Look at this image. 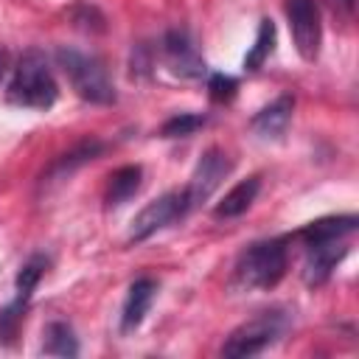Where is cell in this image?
<instances>
[{"instance_id":"21","label":"cell","mask_w":359,"mask_h":359,"mask_svg":"<svg viewBox=\"0 0 359 359\" xmlns=\"http://www.w3.org/2000/svg\"><path fill=\"white\" fill-rule=\"evenodd\" d=\"M3 70H6V59H3V53H0V79H3Z\"/></svg>"},{"instance_id":"10","label":"cell","mask_w":359,"mask_h":359,"mask_svg":"<svg viewBox=\"0 0 359 359\" xmlns=\"http://www.w3.org/2000/svg\"><path fill=\"white\" fill-rule=\"evenodd\" d=\"M154 294H157V283L151 278L132 280V286L126 292V300H123V311H121V331L123 334L135 331L143 323V317L149 314V309L154 303Z\"/></svg>"},{"instance_id":"13","label":"cell","mask_w":359,"mask_h":359,"mask_svg":"<svg viewBox=\"0 0 359 359\" xmlns=\"http://www.w3.org/2000/svg\"><path fill=\"white\" fill-rule=\"evenodd\" d=\"M258 191H261V180H258V177H247V180L236 182V185L224 194V199L216 205L213 216H216V219H236V216L247 213V208L255 202Z\"/></svg>"},{"instance_id":"8","label":"cell","mask_w":359,"mask_h":359,"mask_svg":"<svg viewBox=\"0 0 359 359\" xmlns=\"http://www.w3.org/2000/svg\"><path fill=\"white\" fill-rule=\"evenodd\" d=\"M185 202H182V191H168L163 196H157L154 202H149L146 208H140V213H135L132 224H129V241H146L149 236H154L157 230H163L165 224L182 219Z\"/></svg>"},{"instance_id":"16","label":"cell","mask_w":359,"mask_h":359,"mask_svg":"<svg viewBox=\"0 0 359 359\" xmlns=\"http://www.w3.org/2000/svg\"><path fill=\"white\" fill-rule=\"evenodd\" d=\"M275 22L269 20V17H264L261 20V25H258V34H255V42H252V48L247 50V56H244V70H258L266 59H269V53L275 50Z\"/></svg>"},{"instance_id":"5","label":"cell","mask_w":359,"mask_h":359,"mask_svg":"<svg viewBox=\"0 0 359 359\" xmlns=\"http://www.w3.org/2000/svg\"><path fill=\"white\" fill-rule=\"evenodd\" d=\"M289 325L286 311L280 309H269V311H258L252 320L241 323L222 345V356H255L264 353Z\"/></svg>"},{"instance_id":"11","label":"cell","mask_w":359,"mask_h":359,"mask_svg":"<svg viewBox=\"0 0 359 359\" xmlns=\"http://www.w3.org/2000/svg\"><path fill=\"white\" fill-rule=\"evenodd\" d=\"M292 109H294V98L292 95H280L272 104H266L264 109H258L250 121V126L261 135V137H278L283 135V129L292 121Z\"/></svg>"},{"instance_id":"15","label":"cell","mask_w":359,"mask_h":359,"mask_svg":"<svg viewBox=\"0 0 359 359\" xmlns=\"http://www.w3.org/2000/svg\"><path fill=\"white\" fill-rule=\"evenodd\" d=\"M45 342H42V353L48 356H79V339L73 334V328L62 320H53L45 325Z\"/></svg>"},{"instance_id":"1","label":"cell","mask_w":359,"mask_h":359,"mask_svg":"<svg viewBox=\"0 0 359 359\" xmlns=\"http://www.w3.org/2000/svg\"><path fill=\"white\" fill-rule=\"evenodd\" d=\"M359 219L356 216H325L311 224H306L297 238L306 247V261H303V280L309 286H323L337 264L348 255V238L356 233Z\"/></svg>"},{"instance_id":"9","label":"cell","mask_w":359,"mask_h":359,"mask_svg":"<svg viewBox=\"0 0 359 359\" xmlns=\"http://www.w3.org/2000/svg\"><path fill=\"white\" fill-rule=\"evenodd\" d=\"M163 56H165V65L171 67V73L182 76V79L205 76V62H202L188 31H168L163 39Z\"/></svg>"},{"instance_id":"6","label":"cell","mask_w":359,"mask_h":359,"mask_svg":"<svg viewBox=\"0 0 359 359\" xmlns=\"http://www.w3.org/2000/svg\"><path fill=\"white\" fill-rule=\"evenodd\" d=\"M230 168H233V163H230V157H227L224 151L208 149V151L196 160L194 174H191V180H188V188L182 191L185 210H194V208H199L202 202H208V199L213 196V191L224 182V177L230 174Z\"/></svg>"},{"instance_id":"12","label":"cell","mask_w":359,"mask_h":359,"mask_svg":"<svg viewBox=\"0 0 359 359\" xmlns=\"http://www.w3.org/2000/svg\"><path fill=\"white\" fill-rule=\"evenodd\" d=\"M101 151H104V143H101V140H84V143H79L76 149H70L67 154H62V157L48 168V174H42V185H50V182H56V180L70 177L79 165L95 160Z\"/></svg>"},{"instance_id":"17","label":"cell","mask_w":359,"mask_h":359,"mask_svg":"<svg viewBox=\"0 0 359 359\" xmlns=\"http://www.w3.org/2000/svg\"><path fill=\"white\" fill-rule=\"evenodd\" d=\"M45 269H48V258H45V255H31V258L22 264V269H20V275H17V294H14V303L28 306V300H31V294H34L39 278L45 275Z\"/></svg>"},{"instance_id":"4","label":"cell","mask_w":359,"mask_h":359,"mask_svg":"<svg viewBox=\"0 0 359 359\" xmlns=\"http://www.w3.org/2000/svg\"><path fill=\"white\" fill-rule=\"evenodd\" d=\"M56 62L70 79L79 98L90 104H112L115 101V84L104 67V62L93 53H81L76 48H59Z\"/></svg>"},{"instance_id":"3","label":"cell","mask_w":359,"mask_h":359,"mask_svg":"<svg viewBox=\"0 0 359 359\" xmlns=\"http://www.w3.org/2000/svg\"><path fill=\"white\" fill-rule=\"evenodd\" d=\"M6 95H8V104L25 107V109H50L56 104L59 87L48 67V59L39 50H28L17 62Z\"/></svg>"},{"instance_id":"14","label":"cell","mask_w":359,"mask_h":359,"mask_svg":"<svg viewBox=\"0 0 359 359\" xmlns=\"http://www.w3.org/2000/svg\"><path fill=\"white\" fill-rule=\"evenodd\" d=\"M140 180H143V168H140V165H123V168L112 171L109 185H107V205H109V208L123 205L129 196L137 194Z\"/></svg>"},{"instance_id":"20","label":"cell","mask_w":359,"mask_h":359,"mask_svg":"<svg viewBox=\"0 0 359 359\" xmlns=\"http://www.w3.org/2000/svg\"><path fill=\"white\" fill-rule=\"evenodd\" d=\"M328 3L339 14H353V6H356V0H328Z\"/></svg>"},{"instance_id":"18","label":"cell","mask_w":359,"mask_h":359,"mask_svg":"<svg viewBox=\"0 0 359 359\" xmlns=\"http://www.w3.org/2000/svg\"><path fill=\"white\" fill-rule=\"evenodd\" d=\"M205 123H208V118L199 115V112H180V115H174V118H168V121L163 123L160 135H163V137H188V135H194L196 129H202Z\"/></svg>"},{"instance_id":"7","label":"cell","mask_w":359,"mask_h":359,"mask_svg":"<svg viewBox=\"0 0 359 359\" xmlns=\"http://www.w3.org/2000/svg\"><path fill=\"white\" fill-rule=\"evenodd\" d=\"M286 17H289V31H292L297 53L306 62H314L320 53V39H323L317 0H286Z\"/></svg>"},{"instance_id":"19","label":"cell","mask_w":359,"mask_h":359,"mask_svg":"<svg viewBox=\"0 0 359 359\" xmlns=\"http://www.w3.org/2000/svg\"><path fill=\"white\" fill-rule=\"evenodd\" d=\"M208 90H210V98L213 101H230L233 95H236V90H238V81L233 79V76H224V73H213L210 76V81H208Z\"/></svg>"},{"instance_id":"2","label":"cell","mask_w":359,"mask_h":359,"mask_svg":"<svg viewBox=\"0 0 359 359\" xmlns=\"http://www.w3.org/2000/svg\"><path fill=\"white\" fill-rule=\"evenodd\" d=\"M286 275V241L266 238L255 241L236 258L230 289L252 292V289H272Z\"/></svg>"}]
</instances>
